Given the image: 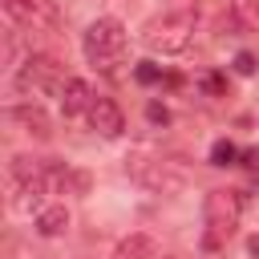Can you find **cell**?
Masks as SVG:
<instances>
[{
  "label": "cell",
  "mask_w": 259,
  "mask_h": 259,
  "mask_svg": "<svg viewBox=\"0 0 259 259\" xmlns=\"http://www.w3.org/2000/svg\"><path fill=\"white\" fill-rule=\"evenodd\" d=\"M125 49H130L125 24L113 20V16H97V20L85 28V36H81V53H85V61H89L93 69H101V73H113V69L121 65Z\"/></svg>",
  "instance_id": "obj_1"
},
{
  "label": "cell",
  "mask_w": 259,
  "mask_h": 259,
  "mask_svg": "<svg viewBox=\"0 0 259 259\" xmlns=\"http://www.w3.org/2000/svg\"><path fill=\"white\" fill-rule=\"evenodd\" d=\"M146 117H150V121H162V125L170 121V113H166V105H158V101H150V105H146Z\"/></svg>",
  "instance_id": "obj_15"
},
{
  "label": "cell",
  "mask_w": 259,
  "mask_h": 259,
  "mask_svg": "<svg viewBox=\"0 0 259 259\" xmlns=\"http://www.w3.org/2000/svg\"><path fill=\"white\" fill-rule=\"evenodd\" d=\"M235 73L251 77V73H255V57H251V53H239V57H235Z\"/></svg>",
  "instance_id": "obj_14"
},
{
  "label": "cell",
  "mask_w": 259,
  "mask_h": 259,
  "mask_svg": "<svg viewBox=\"0 0 259 259\" xmlns=\"http://www.w3.org/2000/svg\"><path fill=\"white\" fill-rule=\"evenodd\" d=\"M4 12L24 28H57V4L53 0H4Z\"/></svg>",
  "instance_id": "obj_6"
},
{
  "label": "cell",
  "mask_w": 259,
  "mask_h": 259,
  "mask_svg": "<svg viewBox=\"0 0 259 259\" xmlns=\"http://www.w3.org/2000/svg\"><path fill=\"white\" fill-rule=\"evenodd\" d=\"M65 69H61V61L57 57H49V53H28L24 61H20V69H16V77H12V85L24 93V97H45V93H61L65 89Z\"/></svg>",
  "instance_id": "obj_3"
},
{
  "label": "cell",
  "mask_w": 259,
  "mask_h": 259,
  "mask_svg": "<svg viewBox=\"0 0 259 259\" xmlns=\"http://www.w3.org/2000/svg\"><path fill=\"white\" fill-rule=\"evenodd\" d=\"M162 259H178V255H162Z\"/></svg>",
  "instance_id": "obj_19"
},
{
  "label": "cell",
  "mask_w": 259,
  "mask_h": 259,
  "mask_svg": "<svg viewBox=\"0 0 259 259\" xmlns=\"http://www.w3.org/2000/svg\"><path fill=\"white\" fill-rule=\"evenodd\" d=\"M194 40V16L186 12H166V16H154L142 32V45L150 53H162V57H178L186 53Z\"/></svg>",
  "instance_id": "obj_2"
},
{
  "label": "cell",
  "mask_w": 259,
  "mask_h": 259,
  "mask_svg": "<svg viewBox=\"0 0 259 259\" xmlns=\"http://www.w3.org/2000/svg\"><path fill=\"white\" fill-rule=\"evenodd\" d=\"M93 89L81 81V77H69L65 81V89H61V109H65V117H77V113H89L93 109Z\"/></svg>",
  "instance_id": "obj_9"
},
{
  "label": "cell",
  "mask_w": 259,
  "mask_h": 259,
  "mask_svg": "<svg viewBox=\"0 0 259 259\" xmlns=\"http://www.w3.org/2000/svg\"><path fill=\"white\" fill-rule=\"evenodd\" d=\"M239 166H259V150H243V162Z\"/></svg>",
  "instance_id": "obj_17"
},
{
  "label": "cell",
  "mask_w": 259,
  "mask_h": 259,
  "mask_svg": "<svg viewBox=\"0 0 259 259\" xmlns=\"http://www.w3.org/2000/svg\"><path fill=\"white\" fill-rule=\"evenodd\" d=\"M125 174H130L134 182H142V186L158 190V194H174V190H182V186H186V178H182V170H174V162L146 158V154H134V158L125 162Z\"/></svg>",
  "instance_id": "obj_5"
},
{
  "label": "cell",
  "mask_w": 259,
  "mask_h": 259,
  "mask_svg": "<svg viewBox=\"0 0 259 259\" xmlns=\"http://www.w3.org/2000/svg\"><path fill=\"white\" fill-rule=\"evenodd\" d=\"M65 227H69V210L65 206H40L36 210V235L57 239V235H65Z\"/></svg>",
  "instance_id": "obj_11"
},
{
  "label": "cell",
  "mask_w": 259,
  "mask_h": 259,
  "mask_svg": "<svg viewBox=\"0 0 259 259\" xmlns=\"http://www.w3.org/2000/svg\"><path fill=\"white\" fill-rule=\"evenodd\" d=\"M113 259H158V243H154L150 235L134 231V235H125V239L113 247Z\"/></svg>",
  "instance_id": "obj_10"
},
{
  "label": "cell",
  "mask_w": 259,
  "mask_h": 259,
  "mask_svg": "<svg viewBox=\"0 0 259 259\" xmlns=\"http://www.w3.org/2000/svg\"><path fill=\"white\" fill-rule=\"evenodd\" d=\"M158 77H162V73H158L154 65H138V81H146V85H150V81H158Z\"/></svg>",
  "instance_id": "obj_16"
},
{
  "label": "cell",
  "mask_w": 259,
  "mask_h": 259,
  "mask_svg": "<svg viewBox=\"0 0 259 259\" xmlns=\"http://www.w3.org/2000/svg\"><path fill=\"white\" fill-rule=\"evenodd\" d=\"M89 125H93L97 134H105V138H117V134L125 130L121 105H117L113 97H97V101H93V109H89Z\"/></svg>",
  "instance_id": "obj_8"
},
{
  "label": "cell",
  "mask_w": 259,
  "mask_h": 259,
  "mask_svg": "<svg viewBox=\"0 0 259 259\" xmlns=\"http://www.w3.org/2000/svg\"><path fill=\"white\" fill-rule=\"evenodd\" d=\"M239 214H243L239 190H210V194H206V202H202V219H206V243L214 247L219 239H227V235L239 227Z\"/></svg>",
  "instance_id": "obj_4"
},
{
  "label": "cell",
  "mask_w": 259,
  "mask_h": 259,
  "mask_svg": "<svg viewBox=\"0 0 259 259\" xmlns=\"http://www.w3.org/2000/svg\"><path fill=\"white\" fill-rule=\"evenodd\" d=\"M247 251H251V255H255V259H259V231H255V235H251V243H247Z\"/></svg>",
  "instance_id": "obj_18"
},
{
  "label": "cell",
  "mask_w": 259,
  "mask_h": 259,
  "mask_svg": "<svg viewBox=\"0 0 259 259\" xmlns=\"http://www.w3.org/2000/svg\"><path fill=\"white\" fill-rule=\"evenodd\" d=\"M8 121H12V125H20L28 138H40V142H45V138H53V121H49V113H45L36 101L12 105V109H8Z\"/></svg>",
  "instance_id": "obj_7"
},
{
  "label": "cell",
  "mask_w": 259,
  "mask_h": 259,
  "mask_svg": "<svg viewBox=\"0 0 259 259\" xmlns=\"http://www.w3.org/2000/svg\"><path fill=\"white\" fill-rule=\"evenodd\" d=\"M231 12H235V16H243L247 24H255V20H259V0H235V4H231Z\"/></svg>",
  "instance_id": "obj_13"
},
{
  "label": "cell",
  "mask_w": 259,
  "mask_h": 259,
  "mask_svg": "<svg viewBox=\"0 0 259 259\" xmlns=\"http://www.w3.org/2000/svg\"><path fill=\"white\" fill-rule=\"evenodd\" d=\"M239 158H243V150L235 142H214L210 146V166H239Z\"/></svg>",
  "instance_id": "obj_12"
}]
</instances>
